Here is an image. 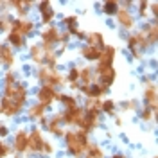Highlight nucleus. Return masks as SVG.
Returning a JSON list of instances; mask_svg holds the SVG:
<instances>
[{
  "mask_svg": "<svg viewBox=\"0 0 158 158\" xmlns=\"http://www.w3.org/2000/svg\"><path fill=\"white\" fill-rule=\"evenodd\" d=\"M29 86L22 79L2 86V95H0V117L6 118H16L20 117L25 108L29 106Z\"/></svg>",
  "mask_w": 158,
  "mask_h": 158,
  "instance_id": "f257e3e1",
  "label": "nucleus"
},
{
  "mask_svg": "<svg viewBox=\"0 0 158 158\" xmlns=\"http://www.w3.org/2000/svg\"><path fill=\"white\" fill-rule=\"evenodd\" d=\"M27 155L38 158H49L56 155V146L45 137L41 128H32L27 133Z\"/></svg>",
  "mask_w": 158,
  "mask_h": 158,
  "instance_id": "f03ea898",
  "label": "nucleus"
},
{
  "mask_svg": "<svg viewBox=\"0 0 158 158\" xmlns=\"http://www.w3.org/2000/svg\"><path fill=\"white\" fill-rule=\"evenodd\" d=\"M61 140H63L67 155L72 158H83L90 146V142H92L88 133H85L81 129H67Z\"/></svg>",
  "mask_w": 158,
  "mask_h": 158,
  "instance_id": "7ed1b4c3",
  "label": "nucleus"
},
{
  "mask_svg": "<svg viewBox=\"0 0 158 158\" xmlns=\"http://www.w3.org/2000/svg\"><path fill=\"white\" fill-rule=\"evenodd\" d=\"M27 56H29V61L32 65L38 67H59V56L56 54V49L52 47H47L40 41H34L27 45Z\"/></svg>",
  "mask_w": 158,
  "mask_h": 158,
  "instance_id": "20e7f679",
  "label": "nucleus"
},
{
  "mask_svg": "<svg viewBox=\"0 0 158 158\" xmlns=\"http://www.w3.org/2000/svg\"><path fill=\"white\" fill-rule=\"evenodd\" d=\"M126 49H128V54L131 56V59L135 61H144L146 56H148L151 50L155 49L149 40L146 38V34L140 29H135L126 34Z\"/></svg>",
  "mask_w": 158,
  "mask_h": 158,
  "instance_id": "39448f33",
  "label": "nucleus"
},
{
  "mask_svg": "<svg viewBox=\"0 0 158 158\" xmlns=\"http://www.w3.org/2000/svg\"><path fill=\"white\" fill-rule=\"evenodd\" d=\"M34 76L38 79L40 85L43 86H50V88L59 90L63 85H65V74L59 70V67H38Z\"/></svg>",
  "mask_w": 158,
  "mask_h": 158,
  "instance_id": "423d86ee",
  "label": "nucleus"
},
{
  "mask_svg": "<svg viewBox=\"0 0 158 158\" xmlns=\"http://www.w3.org/2000/svg\"><path fill=\"white\" fill-rule=\"evenodd\" d=\"M142 101L144 106L151 110L158 108V95H156V83H155V76L153 74H146L142 77Z\"/></svg>",
  "mask_w": 158,
  "mask_h": 158,
  "instance_id": "0eeeda50",
  "label": "nucleus"
},
{
  "mask_svg": "<svg viewBox=\"0 0 158 158\" xmlns=\"http://www.w3.org/2000/svg\"><path fill=\"white\" fill-rule=\"evenodd\" d=\"M59 115H61V120H63V126L79 129L81 124H83V118H85V108H83V104H79L76 108L61 110Z\"/></svg>",
  "mask_w": 158,
  "mask_h": 158,
  "instance_id": "6e6552de",
  "label": "nucleus"
},
{
  "mask_svg": "<svg viewBox=\"0 0 158 158\" xmlns=\"http://www.w3.org/2000/svg\"><path fill=\"white\" fill-rule=\"evenodd\" d=\"M41 126L45 128V131L49 133L50 137H56V138H63L65 135V126H63V120H61V115H59V111L56 113H52V115H47L45 120L41 122Z\"/></svg>",
  "mask_w": 158,
  "mask_h": 158,
  "instance_id": "1a4fd4ad",
  "label": "nucleus"
},
{
  "mask_svg": "<svg viewBox=\"0 0 158 158\" xmlns=\"http://www.w3.org/2000/svg\"><path fill=\"white\" fill-rule=\"evenodd\" d=\"M36 9H38V16H40V23L43 27H49V25H54L56 22V9H54V4L49 2V0H41V2H36Z\"/></svg>",
  "mask_w": 158,
  "mask_h": 158,
  "instance_id": "9d476101",
  "label": "nucleus"
},
{
  "mask_svg": "<svg viewBox=\"0 0 158 158\" xmlns=\"http://www.w3.org/2000/svg\"><path fill=\"white\" fill-rule=\"evenodd\" d=\"M115 22H117V25L120 27L122 31H126V32H131V31L137 29V16H135V13L131 9H122V7H118V11L115 13Z\"/></svg>",
  "mask_w": 158,
  "mask_h": 158,
  "instance_id": "9b49d317",
  "label": "nucleus"
},
{
  "mask_svg": "<svg viewBox=\"0 0 158 158\" xmlns=\"http://www.w3.org/2000/svg\"><path fill=\"white\" fill-rule=\"evenodd\" d=\"M59 90L56 88H50V86H43V85H40L38 90H36V102H40V104H43L45 108H50L52 104H56L59 99Z\"/></svg>",
  "mask_w": 158,
  "mask_h": 158,
  "instance_id": "f8f14e48",
  "label": "nucleus"
},
{
  "mask_svg": "<svg viewBox=\"0 0 158 158\" xmlns=\"http://www.w3.org/2000/svg\"><path fill=\"white\" fill-rule=\"evenodd\" d=\"M27 133H29V129L25 128L15 129L13 140H11V149H13L15 155H20V156L27 155Z\"/></svg>",
  "mask_w": 158,
  "mask_h": 158,
  "instance_id": "ddd939ff",
  "label": "nucleus"
},
{
  "mask_svg": "<svg viewBox=\"0 0 158 158\" xmlns=\"http://www.w3.org/2000/svg\"><path fill=\"white\" fill-rule=\"evenodd\" d=\"M77 92L86 99H102L110 94V90L106 86H102L101 83H97V81H94L92 85H79Z\"/></svg>",
  "mask_w": 158,
  "mask_h": 158,
  "instance_id": "4468645a",
  "label": "nucleus"
},
{
  "mask_svg": "<svg viewBox=\"0 0 158 158\" xmlns=\"http://www.w3.org/2000/svg\"><path fill=\"white\" fill-rule=\"evenodd\" d=\"M11 31H16L18 34H22L27 40L29 36H32L36 32V22L32 18H13Z\"/></svg>",
  "mask_w": 158,
  "mask_h": 158,
  "instance_id": "2eb2a0df",
  "label": "nucleus"
},
{
  "mask_svg": "<svg viewBox=\"0 0 158 158\" xmlns=\"http://www.w3.org/2000/svg\"><path fill=\"white\" fill-rule=\"evenodd\" d=\"M118 56V49L115 45H104L102 47V52H101V56L99 59L95 61L97 65L94 67V69H108V67H113V63H115V59Z\"/></svg>",
  "mask_w": 158,
  "mask_h": 158,
  "instance_id": "dca6fc26",
  "label": "nucleus"
},
{
  "mask_svg": "<svg viewBox=\"0 0 158 158\" xmlns=\"http://www.w3.org/2000/svg\"><path fill=\"white\" fill-rule=\"evenodd\" d=\"M16 61H18V54L11 49L9 45L0 41V67H4L6 70H11L15 69Z\"/></svg>",
  "mask_w": 158,
  "mask_h": 158,
  "instance_id": "f3484780",
  "label": "nucleus"
},
{
  "mask_svg": "<svg viewBox=\"0 0 158 158\" xmlns=\"http://www.w3.org/2000/svg\"><path fill=\"white\" fill-rule=\"evenodd\" d=\"M101 118H102V113L101 111H85V118H83V124H81V131L92 135L95 129L101 126Z\"/></svg>",
  "mask_w": 158,
  "mask_h": 158,
  "instance_id": "a211bd4d",
  "label": "nucleus"
},
{
  "mask_svg": "<svg viewBox=\"0 0 158 158\" xmlns=\"http://www.w3.org/2000/svg\"><path fill=\"white\" fill-rule=\"evenodd\" d=\"M95 70V77H97V83H101L102 86L106 88H111L117 81V70L115 67H108V69H94Z\"/></svg>",
  "mask_w": 158,
  "mask_h": 158,
  "instance_id": "6ab92c4d",
  "label": "nucleus"
},
{
  "mask_svg": "<svg viewBox=\"0 0 158 158\" xmlns=\"http://www.w3.org/2000/svg\"><path fill=\"white\" fill-rule=\"evenodd\" d=\"M61 25H63V31L65 32H69L72 40L77 36L79 32H81V25H79V16L77 15H74V13H70V15H65L63 18H61Z\"/></svg>",
  "mask_w": 158,
  "mask_h": 158,
  "instance_id": "aec40b11",
  "label": "nucleus"
},
{
  "mask_svg": "<svg viewBox=\"0 0 158 158\" xmlns=\"http://www.w3.org/2000/svg\"><path fill=\"white\" fill-rule=\"evenodd\" d=\"M32 6H36L32 0H11L9 2V9H13L16 13V18H31V9Z\"/></svg>",
  "mask_w": 158,
  "mask_h": 158,
  "instance_id": "412c9836",
  "label": "nucleus"
},
{
  "mask_svg": "<svg viewBox=\"0 0 158 158\" xmlns=\"http://www.w3.org/2000/svg\"><path fill=\"white\" fill-rule=\"evenodd\" d=\"M25 113H27V118L29 120H34V122H43L45 117H47V113H49V108H45L43 104H40V102H34V104H31L25 108Z\"/></svg>",
  "mask_w": 158,
  "mask_h": 158,
  "instance_id": "4be33fe9",
  "label": "nucleus"
},
{
  "mask_svg": "<svg viewBox=\"0 0 158 158\" xmlns=\"http://www.w3.org/2000/svg\"><path fill=\"white\" fill-rule=\"evenodd\" d=\"M101 52H102V49L83 43V45H81V49H79V56L85 59L86 63H95V61L99 59V56H101Z\"/></svg>",
  "mask_w": 158,
  "mask_h": 158,
  "instance_id": "5701e85b",
  "label": "nucleus"
},
{
  "mask_svg": "<svg viewBox=\"0 0 158 158\" xmlns=\"http://www.w3.org/2000/svg\"><path fill=\"white\" fill-rule=\"evenodd\" d=\"M65 85H69L72 92H77L79 88V65H70L65 74Z\"/></svg>",
  "mask_w": 158,
  "mask_h": 158,
  "instance_id": "b1692460",
  "label": "nucleus"
},
{
  "mask_svg": "<svg viewBox=\"0 0 158 158\" xmlns=\"http://www.w3.org/2000/svg\"><path fill=\"white\" fill-rule=\"evenodd\" d=\"M6 40H7V43L6 45H9L13 50H22L27 47V40L23 38L22 34H18L16 31H9L7 32V36H6Z\"/></svg>",
  "mask_w": 158,
  "mask_h": 158,
  "instance_id": "393cba45",
  "label": "nucleus"
},
{
  "mask_svg": "<svg viewBox=\"0 0 158 158\" xmlns=\"http://www.w3.org/2000/svg\"><path fill=\"white\" fill-rule=\"evenodd\" d=\"M140 31L146 34V38L149 40V43L155 47L156 45V40H158V23L155 20H149V22H144V25L140 27Z\"/></svg>",
  "mask_w": 158,
  "mask_h": 158,
  "instance_id": "a878e982",
  "label": "nucleus"
},
{
  "mask_svg": "<svg viewBox=\"0 0 158 158\" xmlns=\"http://www.w3.org/2000/svg\"><path fill=\"white\" fill-rule=\"evenodd\" d=\"M94 81H97V77H95V70L92 65L79 67V85H92Z\"/></svg>",
  "mask_w": 158,
  "mask_h": 158,
  "instance_id": "bb28decb",
  "label": "nucleus"
},
{
  "mask_svg": "<svg viewBox=\"0 0 158 158\" xmlns=\"http://www.w3.org/2000/svg\"><path fill=\"white\" fill-rule=\"evenodd\" d=\"M85 43H86V45H92V47H99V49H102V47L106 45V41H104V34L99 32V31H90V32H86Z\"/></svg>",
  "mask_w": 158,
  "mask_h": 158,
  "instance_id": "cd10ccee",
  "label": "nucleus"
},
{
  "mask_svg": "<svg viewBox=\"0 0 158 158\" xmlns=\"http://www.w3.org/2000/svg\"><path fill=\"white\" fill-rule=\"evenodd\" d=\"M138 118L144 122V124H155L156 122V110H151V108H148V106H140L138 108Z\"/></svg>",
  "mask_w": 158,
  "mask_h": 158,
  "instance_id": "c85d7f7f",
  "label": "nucleus"
},
{
  "mask_svg": "<svg viewBox=\"0 0 158 158\" xmlns=\"http://www.w3.org/2000/svg\"><path fill=\"white\" fill-rule=\"evenodd\" d=\"M58 102L63 106V110L76 108V106L81 104V102H79V99H77V95H74V94H65V92H61V94H59Z\"/></svg>",
  "mask_w": 158,
  "mask_h": 158,
  "instance_id": "c756f323",
  "label": "nucleus"
},
{
  "mask_svg": "<svg viewBox=\"0 0 158 158\" xmlns=\"http://www.w3.org/2000/svg\"><path fill=\"white\" fill-rule=\"evenodd\" d=\"M83 158H106V149L97 142H90V146Z\"/></svg>",
  "mask_w": 158,
  "mask_h": 158,
  "instance_id": "7c9ffc66",
  "label": "nucleus"
},
{
  "mask_svg": "<svg viewBox=\"0 0 158 158\" xmlns=\"http://www.w3.org/2000/svg\"><path fill=\"white\" fill-rule=\"evenodd\" d=\"M101 113L108 115V117H115L117 115V102L110 97L102 99V102H101Z\"/></svg>",
  "mask_w": 158,
  "mask_h": 158,
  "instance_id": "2f4dec72",
  "label": "nucleus"
},
{
  "mask_svg": "<svg viewBox=\"0 0 158 158\" xmlns=\"http://www.w3.org/2000/svg\"><path fill=\"white\" fill-rule=\"evenodd\" d=\"M142 104H140V101L135 97L131 99H126V101H120L118 102V108L122 110V111H131V113H135V111H138V108H140Z\"/></svg>",
  "mask_w": 158,
  "mask_h": 158,
  "instance_id": "473e14b6",
  "label": "nucleus"
},
{
  "mask_svg": "<svg viewBox=\"0 0 158 158\" xmlns=\"http://www.w3.org/2000/svg\"><path fill=\"white\" fill-rule=\"evenodd\" d=\"M101 6V11L106 15V16H115V13L118 11V2L117 0H104L102 4H99Z\"/></svg>",
  "mask_w": 158,
  "mask_h": 158,
  "instance_id": "72a5a7b5",
  "label": "nucleus"
},
{
  "mask_svg": "<svg viewBox=\"0 0 158 158\" xmlns=\"http://www.w3.org/2000/svg\"><path fill=\"white\" fill-rule=\"evenodd\" d=\"M16 81H20L18 77V72L15 69H11V70H6L4 72V76H2V86H7V85H13V83H16Z\"/></svg>",
  "mask_w": 158,
  "mask_h": 158,
  "instance_id": "f704fd0d",
  "label": "nucleus"
},
{
  "mask_svg": "<svg viewBox=\"0 0 158 158\" xmlns=\"http://www.w3.org/2000/svg\"><path fill=\"white\" fill-rule=\"evenodd\" d=\"M137 6V20L142 18V20H148V15H149V2L148 0H140V2H137L135 4Z\"/></svg>",
  "mask_w": 158,
  "mask_h": 158,
  "instance_id": "c9c22d12",
  "label": "nucleus"
},
{
  "mask_svg": "<svg viewBox=\"0 0 158 158\" xmlns=\"http://www.w3.org/2000/svg\"><path fill=\"white\" fill-rule=\"evenodd\" d=\"M11 23H13V16L9 13H0V34L2 32H9L11 31Z\"/></svg>",
  "mask_w": 158,
  "mask_h": 158,
  "instance_id": "e433bc0d",
  "label": "nucleus"
},
{
  "mask_svg": "<svg viewBox=\"0 0 158 158\" xmlns=\"http://www.w3.org/2000/svg\"><path fill=\"white\" fill-rule=\"evenodd\" d=\"M101 102H102V99H86L83 108H85V111H101Z\"/></svg>",
  "mask_w": 158,
  "mask_h": 158,
  "instance_id": "4c0bfd02",
  "label": "nucleus"
},
{
  "mask_svg": "<svg viewBox=\"0 0 158 158\" xmlns=\"http://www.w3.org/2000/svg\"><path fill=\"white\" fill-rule=\"evenodd\" d=\"M13 155V149H11V144L7 140L0 138V158H9Z\"/></svg>",
  "mask_w": 158,
  "mask_h": 158,
  "instance_id": "58836bf2",
  "label": "nucleus"
},
{
  "mask_svg": "<svg viewBox=\"0 0 158 158\" xmlns=\"http://www.w3.org/2000/svg\"><path fill=\"white\" fill-rule=\"evenodd\" d=\"M149 13H151V20L156 22V15H158V2H149Z\"/></svg>",
  "mask_w": 158,
  "mask_h": 158,
  "instance_id": "ea45409f",
  "label": "nucleus"
},
{
  "mask_svg": "<svg viewBox=\"0 0 158 158\" xmlns=\"http://www.w3.org/2000/svg\"><path fill=\"white\" fill-rule=\"evenodd\" d=\"M6 137H9V128H7V124L0 122V138L6 140Z\"/></svg>",
  "mask_w": 158,
  "mask_h": 158,
  "instance_id": "a19ab883",
  "label": "nucleus"
},
{
  "mask_svg": "<svg viewBox=\"0 0 158 158\" xmlns=\"http://www.w3.org/2000/svg\"><path fill=\"white\" fill-rule=\"evenodd\" d=\"M113 124H115L117 128H120V126L124 124V122H122V117H120V115H115V117H113Z\"/></svg>",
  "mask_w": 158,
  "mask_h": 158,
  "instance_id": "79ce46f5",
  "label": "nucleus"
},
{
  "mask_svg": "<svg viewBox=\"0 0 158 158\" xmlns=\"http://www.w3.org/2000/svg\"><path fill=\"white\" fill-rule=\"evenodd\" d=\"M110 158H128V156H126L124 153H113V155H111Z\"/></svg>",
  "mask_w": 158,
  "mask_h": 158,
  "instance_id": "37998d69",
  "label": "nucleus"
},
{
  "mask_svg": "<svg viewBox=\"0 0 158 158\" xmlns=\"http://www.w3.org/2000/svg\"><path fill=\"white\" fill-rule=\"evenodd\" d=\"M15 158H23V156H20V155H15Z\"/></svg>",
  "mask_w": 158,
  "mask_h": 158,
  "instance_id": "c03bdc74",
  "label": "nucleus"
}]
</instances>
